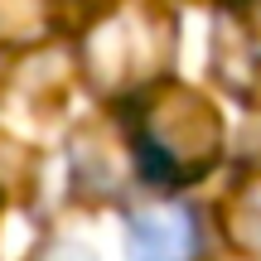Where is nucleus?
<instances>
[{"label":"nucleus","instance_id":"1","mask_svg":"<svg viewBox=\"0 0 261 261\" xmlns=\"http://www.w3.org/2000/svg\"><path fill=\"white\" fill-rule=\"evenodd\" d=\"M218 140L223 136H218L213 107L184 87H165V92L145 97V107H140L136 150L150 179H165V184L198 179L218 160Z\"/></svg>","mask_w":261,"mask_h":261},{"label":"nucleus","instance_id":"2","mask_svg":"<svg viewBox=\"0 0 261 261\" xmlns=\"http://www.w3.org/2000/svg\"><path fill=\"white\" fill-rule=\"evenodd\" d=\"M203 223L189 203H140L126 213V261H198Z\"/></svg>","mask_w":261,"mask_h":261},{"label":"nucleus","instance_id":"3","mask_svg":"<svg viewBox=\"0 0 261 261\" xmlns=\"http://www.w3.org/2000/svg\"><path fill=\"white\" fill-rule=\"evenodd\" d=\"M39 261H97L87 247H77V242H58V247H48Z\"/></svg>","mask_w":261,"mask_h":261}]
</instances>
